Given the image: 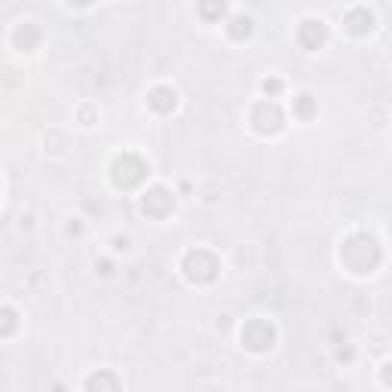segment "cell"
I'll list each match as a JSON object with an SVG mask.
<instances>
[{"instance_id":"6da1fadb","label":"cell","mask_w":392,"mask_h":392,"mask_svg":"<svg viewBox=\"0 0 392 392\" xmlns=\"http://www.w3.org/2000/svg\"><path fill=\"white\" fill-rule=\"evenodd\" d=\"M340 261H344L346 270L365 276V273H374V270L380 267L383 252H380V245H377L374 236H368V233H353V236H346L344 245H340Z\"/></svg>"},{"instance_id":"7a4b0ae2","label":"cell","mask_w":392,"mask_h":392,"mask_svg":"<svg viewBox=\"0 0 392 392\" xmlns=\"http://www.w3.org/2000/svg\"><path fill=\"white\" fill-rule=\"evenodd\" d=\"M181 270H184V279L187 282L209 285V282H215L221 273V258L215 252H209V248H190L181 258Z\"/></svg>"},{"instance_id":"3957f363","label":"cell","mask_w":392,"mask_h":392,"mask_svg":"<svg viewBox=\"0 0 392 392\" xmlns=\"http://www.w3.org/2000/svg\"><path fill=\"white\" fill-rule=\"evenodd\" d=\"M147 175H151V166H147L138 153L126 151V153L113 156V162H111V181H113V187H120V190H135L138 184H144Z\"/></svg>"},{"instance_id":"277c9868","label":"cell","mask_w":392,"mask_h":392,"mask_svg":"<svg viewBox=\"0 0 392 392\" xmlns=\"http://www.w3.org/2000/svg\"><path fill=\"white\" fill-rule=\"evenodd\" d=\"M239 340L248 353H270L276 344V325L267 319H248L239 331Z\"/></svg>"},{"instance_id":"5b68a950","label":"cell","mask_w":392,"mask_h":392,"mask_svg":"<svg viewBox=\"0 0 392 392\" xmlns=\"http://www.w3.org/2000/svg\"><path fill=\"white\" fill-rule=\"evenodd\" d=\"M248 123L258 135H279L285 129V113L276 102H258L248 113Z\"/></svg>"},{"instance_id":"8992f818","label":"cell","mask_w":392,"mask_h":392,"mask_svg":"<svg viewBox=\"0 0 392 392\" xmlns=\"http://www.w3.org/2000/svg\"><path fill=\"white\" fill-rule=\"evenodd\" d=\"M172 209H175V194L169 187H162V184H156V187H151L141 196V215L144 218L160 221V218L172 215Z\"/></svg>"},{"instance_id":"52a82bcc","label":"cell","mask_w":392,"mask_h":392,"mask_svg":"<svg viewBox=\"0 0 392 392\" xmlns=\"http://www.w3.org/2000/svg\"><path fill=\"white\" fill-rule=\"evenodd\" d=\"M297 44H301L306 53L322 49L328 44V25L322 19H304V22L297 25Z\"/></svg>"},{"instance_id":"ba28073f","label":"cell","mask_w":392,"mask_h":392,"mask_svg":"<svg viewBox=\"0 0 392 392\" xmlns=\"http://www.w3.org/2000/svg\"><path fill=\"white\" fill-rule=\"evenodd\" d=\"M147 108L166 117V113H172L178 108V92L172 86H153L147 92Z\"/></svg>"},{"instance_id":"9c48e42d","label":"cell","mask_w":392,"mask_h":392,"mask_svg":"<svg viewBox=\"0 0 392 392\" xmlns=\"http://www.w3.org/2000/svg\"><path fill=\"white\" fill-rule=\"evenodd\" d=\"M344 25L349 34H355V37H365V34L374 31V12L365 10V6H355V10H349L344 16Z\"/></svg>"},{"instance_id":"30bf717a","label":"cell","mask_w":392,"mask_h":392,"mask_svg":"<svg viewBox=\"0 0 392 392\" xmlns=\"http://www.w3.org/2000/svg\"><path fill=\"white\" fill-rule=\"evenodd\" d=\"M40 40H44V31L34 22H22L12 31V44H16V49H22V53H34L40 46Z\"/></svg>"},{"instance_id":"8fae6325","label":"cell","mask_w":392,"mask_h":392,"mask_svg":"<svg viewBox=\"0 0 392 392\" xmlns=\"http://www.w3.org/2000/svg\"><path fill=\"white\" fill-rule=\"evenodd\" d=\"M196 10L203 22H221L227 16V0H199Z\"/></svg>"},{"instance_id":"7c38bea8","label":"cell","mask_w":392,"mask_h":392,"mask_svg":"<svg viewBox=\"0 0 392 392\" xmlns=\"http://www.w3.org/2000/svg\"><path fill=\"white\" fill-rule=\"evenodd\" d=\"M252 31H254V22L248 16H233L227 22V37L230 40H245V37H252Z\"/></svg>"},{"instance_id":"4fadbf2b","label":"cell","mask_w":392,"mask_h":392,"mask_svg":"<svg viewBox=\"0 0 392 392\" xmlns=\"http://www.w3.org/2000/svg\"><path fill=\"white\" fill-rule=\"evenodd\" d=\"M83 386H86V389H108V392H113V389H120V377L108 374V371H98V374L86 377V383H83Z\"/></svg>"},{"instance_id":"5bb4252c","label":"cell","mask_w":392,"mask_h":392,"mask_svg":"<svg viewBox=\"0 0 392 392\" xmlns=\"http://www.w3.org/2000/svg\"><path fill=\"white\" fill-rule=\"evenodd\" d=\"M19 331V312L12 306H0V340Z\"/></svg>"},{"instance_id":"9a60e30c","label":"cell","mask_w":392,"mask_h":392,"mask_svg":"<svg viewBox=\"0 0 392 392\" xmlns=\"http://www.w3.org/2000/svg\"><path fill=\"white\" fill-rule=\"evenodd\" d=\"M295 117L297 120H312L316 117V98H312L310 92H301V95L295 98Z\"/></svg>"},{"instance_id":"2e32d148","label":"cell","mask_w":392,"mask_h":392,"mask_svg":"<svg viewBox=\"0 0 392 392\" xmlns=\"http://www.w3.org/2000/svg\"><path fill=\"white\" fill-rule=\"evenodd\" d=\"M261 89L267 92L270 98H276V95H282V89H285V83L279 80V77H267V80L261 83Z\"/></svg>"},{"instance_id":"e0dca14e","label":"cell","mask_w":392,"mask_h":392,"mask_svg":"<svg viewBox=\"0 0 392 392\" xmlns=\"http://www.w3.org/2000/svg\"><path fill=\"white\" fill-rule=\"evenodd\" d=\"M77 120H80L83 126H92V123H95V111H92L89 104H83V108L77 111Z\"/></svg>"},{"instance_id":"ac0fdd59","label":"cell","mask_w":392,"mask_h":392,"mask_svg":"<svg viewBox=\"0 0 392 392\" xmlns=\"http://www.w3.org/2000/svg\"><path fill=\"white\" fill-rule=\"evenodd\" d=\"M95 270H98V273H102V276H111V273H113L111 261H95Z\"/></svg>"},{"instance_id":"d6986e66","label":"cell","mask_w":392,"mask_h":392,"mask_svg":"<svg viewBox=\"0 0 392 392\" xmlns=\"http://www.w3.org/2000/svg\"><path fill=\"white\" fill-rule=\"evenodd\" d=\"M80 233H83V224H80V221H71V224H68V236H80Z\"/></svg>"},{"instance_id":"ffe728a7","label":"cell","mask_w":392,"mask_h":392,"mask_svg":"<svg viewBox=\"0 0 392 392\" xmlns=\"http://www.w3.org/2000/svg\"><path fill=\"white\" fill-rule=\"evenodd\" d=\"M113 248H117V252H126V248H129V239H126V236H117V239H113Z\"/></svg>"},{"instance_id":"44dd1931","label":"cell","mask_w":392,"mask_h":392,"mask_svg":"<svg viewBox=\"0 0 392 392\" xmlns=\"http://www.w3.org/2000/svg\"><path fill=\"white\" fill-rule=\"evenodd\" d=\"M337 359L340 362H349V359H353V349H337Z\"/></svg>"},{"instance_id":"7402d4cb","label":"cell","mask_w":392,"mask_h":392,"mask_svg":"<svg viewBox=\"0 0 392 392\" xmlns=\"http://www.w3.org/2000/svg\"><path fill=\"white\" fill-rule=\"evenodd\" d=\"M68 3H71V6H89L92 0H68Z\"/></svg>"}]
</instances>
